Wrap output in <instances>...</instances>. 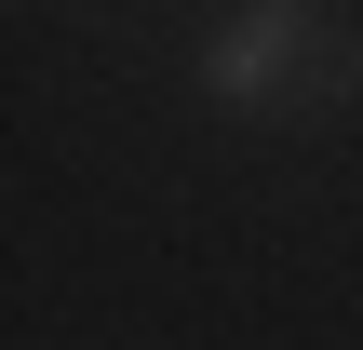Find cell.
<instances>
[{"instance_id":"obj_1","label":"cell","mask_w":363,"mask_h":350,"mask_svg":"<svg viewBox=\"0 0 363 350\" xmlns=\"http://www.w3.org/2000/svg\"><path fill=\"white\" fill-rule=\"evenodd\" d=\"M189 81H202V108H229V121H296V108L337 94V13H323V0H242V13L189 54Z\"/></svg>"}]
</instances>
